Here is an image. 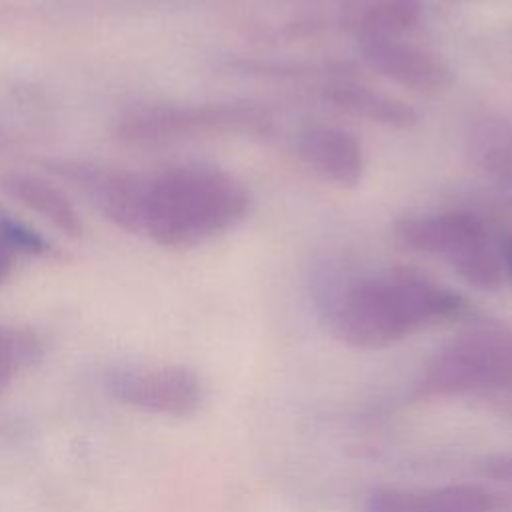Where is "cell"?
Instances as JSON below:
<instances>
[{
    "mask_svg": "<svg viewBox=\"0 0 512 512\" xmlns=\"http://www.w3.org/2000/svg\"><path fill=\"white\" fill-rule=\"evenodd\" d=\"M364 512H426L420 492L400 488H376L364 502Z\"/></svg>",
    "mask_w": 512,
    "mask_h": 512,
    "instance_id": "12",
    "label": "cell"
},
{
    "mask_svg": "<svg viewBox=\"0 0 512 512\" xmlns=\"http://www.w3.org/2000/svg\"><path fill=\"white\" fill-rule=\"evenodd\" d=\"M396 234L410 250L442 256L450 266L470 248L490 240L486 224L468 212H438L406 218L398 224Z\"/></svg>",
    "mask_w": 512,
    "mask_h": 512,
    "instance_id": "5",
    "label": "cell"
},
{
    "mask_svg": "<svg viewBox=\"0 0 512 512\" xmlns=\"http://www.w3.org/2000/svg\"><path fill=\"white\" fill-rule=\"evenodd\" d=\"M426 512H512V506L482 484H446L420 492Z\"/></svg>",
    "mask_w": 512,
    "mask_h": 512,
    "instance_id": "9",
    "label": "cell"
},
{
    "mask_svg": "<svg viewBox=\"0 0 512 512\" xmlns=\"http://www.w3.org/2000/svg\"><path fill=\"white\" fill-rule=\"evenodd\" d=\"M510 190H512V188H510Z\"/></svg>",
    "mask_w": 512,
    "mask_h": 512,
    "instance_id": "16",
    "label": "cell"
},
{
    "mask_svg": "<svg viewBox=\"0 0 512 512\" xmlns=\"http://www.w3.org/2000/svg\"><path fill=\"white\" fill-rule=\"evenodd\" d=\"M512 386V330L476 326L440 346L414 384L420 398H450Z\"/></svg>",
    "mask_w": 512,
    "mask_h": 512,
    "instance_id": "3",
    "label": "cell"
},
{
    "mask_svg": "<svg viewBox=\"0 0 512 512\" xmlns=\"http://www.w3.org/2000/svg\"><path fill=\"white\" fill-rule=\"evenodd\" d=\"M296 148L304 164L330 182L352 186L362 176V146L344 128L310 126L298 136Z\"/></svg>",
    "mask_w": 512,
    "mask_h": 512,
    "instance_id": "7",
    "label": "cell"
},
{
    "mask_svg": "<svg viewBox=\"0 0 512 512\" xmlns=\"http://www.w3.org/2000/svg\"><path fill=\"white\" fill-rule=\"evenodd\" d=\"M510 268H512V260H510Z\"/></svg>",
    "mask_w": 512,
    "mask_h": 512,
    "instance_id": "15",
    "label": "cell"
},
{
    "mask_svg": "<svg viewBox=\"0 0 512 512\" xmlns=\"http://www.w3.org/2000/svg\"><path fill=\"white\" fill-rule=\"evenodd\" d=\"M248 204L244 184L228 172L178 166L136 188L132 212L158 242L192 246L236 226Z\"/></svg>",
    "mask_w": 512,
    "mask_h": 512,
    "instance_id": "2",
    "label": "cell"
},
{
    "mask_svg": "<svg viewBox=\"0 0 512 512\" xmlns=\"http://www.w3.org/2000/svg\"><path fill=\"white\" fill-rule=\"evenodd\" d=\"M106 388L122 404L166 416L194 414L204 398L200 376L184 366L112 370L106 376Z\"/></svg>",
    "mask_w": 512,
    "mask_h": 512,
    "instance_id": "4",
    "label": "cell"
},
{
    "mask_svg": "<svg viewBox=\"0 0 512 512\" xmlns=\"http://www.w3.org/2000/svg\"><path fill=\"white\" fill-rule=\"evenodd\" d=\"M36 354L38 346L34 338L0 326V388L6 386L20 370L30 366Z\"/></svg>",
    "mask_w": 512,
    "mask_h": 512,
    "instance_id": "11",
    "label": "cell"
},
{
    "mask_svg": "<svg viewBox=\"0 0 512 512\" xmlns=\"http://www.w3.org/2000/svg\"><path fill=\"white\" fill-rule=\"evenodd\" d=\"M488 476L512 486V454H500L486 464Z\"/></svg>",
    "mask_w": 512,
    "mask_h": 512,
    "instance_id": "13",
    "label": "cell"
},
{
    "mask_svg": "<svg viewBox=\"0 0 512 512\" xmlns=\"http://www.w3.org/2000/svg\"><path fill=\"white\" fill-rule=\"evenodd\" d=\"M362 54L382 76L416 92H440L452 80L440 58L396 38H368L362 44Z\"/></svg>",
    "mask_w": 512,
    "mask_h": 512,
    "instance_id": "6",
    "label": "cell"
},
{
    "mask_svg": "<svg viewBox=\"0 0 512 512\" xmlns=\"http://www.w3.org/2000/svg\"><path fill=\"white\" fill-rule=\"evenodd\" d=\"M330 332L354 348H384L456 316L450 288L408 270H380L336 284L320 300Z\"/></svg>",
    "mask_w": 512,
    "mask_h": 512,
    "instance_id": "1",
    "label": "cell"
},
{
    "mask_svg": "<svg viewBox=\"0 0 512 512\" xmlns=\"http://www.w3.org/2000/svg\"><path fill=\"white\" fill-rule=\"evenodd\" d=\"M418 18L416 0H380L364 16L362 28L368 38H394Z\"/></svg>",
    "mask_w": 512,
    "mask_h": 512,
    "instance_id": "10",
    "label": "cell"
},
{
    "mask_svg": "<svg viewBox=\"0 0 512 512\" xmlns=\"http://www.w3.org/2000/svg\"><path fill=\"white\" fill-rule=\"evenodd\" d=\"M330 98L340 106L342 110L368 118L372 122L388 124V126H410L416 120V114L412 108H408L404 102L382 94L378 90L366 88V86H354V84H342L336 86L330 92Z\"/></svg>",
    "mask_w": 512,
    "mask_h": 512,
    "instance_id": "8",
    "label": "cell"
},
{
    "mask_svg": "<svg viewBox=\"0 0 512 512\" xmlns=\"http://www.w3.org/2000/svg\"><path fill=\"white\" fill-rule=\"evenodd\" d=\"M4 272H6V260L0 256V280H2V276H4Z\"/></svg>",
    "mask_w": 512,
    "mask_h": 512,
    "instance_id": "14",
    "label": "cell"
}]
</instances>
